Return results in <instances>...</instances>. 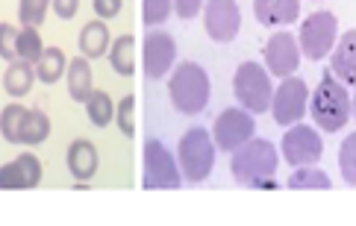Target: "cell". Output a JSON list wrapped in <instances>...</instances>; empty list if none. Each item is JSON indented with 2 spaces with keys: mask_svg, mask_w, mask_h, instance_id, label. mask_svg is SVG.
Returning <instances> with one entry per match:
<instances>
[{
  "mask_svg": "<svg viewBox=\"0 0 356 226\" xmlns=\"http://www.w3.org/2000/svg\"><path fill=\"white\" fill-rule=\"evenodd\" d=\"M277 165H280V156H277L274 141L257 138V135L241 144L238 150H233V159H230L233 180L245 188H257V191H274L280 185Z\"/></svg>",
  "mask_w": 356,
  "mask_h": 226,
  "instance_id": "1",
  "label": "cell"
},
{
  "mask_svg": "<svg viewBox=\"0 0 356 226\" xmlns=\"http://www.w3.org/2000/svg\"><path fill=\"white\" fill-rule=\"evenodd\" d=\"M309 115L324 132H339L353 115V97L333 71H324L315 94H309Z\"/></svg>",
  "mask_w": 356,
  "mask_h": 226,
  "instance_id": "2",
  "label": "cell"
},
{
  "mask_svg": "<svg viewBox=\"0 0 356 226\" xmlns=\"http://www.w3.org/2000/svg\"><path fill=\"white\" fill-rule=\"evenodd\" d=\"M168 97L180 115H200L212 100L209 73L197 62H180L168 73Z\"/></svg>",
  "mask_w": 356,
  "mask_h": 226,
  "instance_id": "3",
  "label": "cell"
},
{
  "mask_svg": "<svg viewBox=\"0 0 356 226\" xmlns=\"http://www.w3.org/2000/svg\"><path fill=\"white\" fill-rule=\"evenodd\" d=\"M215 150H218V144H215L212 132H207L203 127H192L183 132L180 147H177V162H180L186 182H207L212 177Z\"/></svg>",
  "mask_w": 356,
  "mask_h": 226,
  "instance_id": "4",
  "label": "cell"
},
{
  "mask_svg": "<svg viewBox=\"0 0 356 226\" xmlns=\"http://www.w3.org/2000/svg\"><path fill=\"white\" fill-rule=\"evenodd\" d=\"M233 94L241 109L250 115H262L274 103V85L268 77V68L257 65V62H241L233 77Z\"/></svg>",
  "mask_w": 356,
  "mask_h": 226,
  "instance_id": "5",
  "label": "cell"
},
{
  "mask_svg": "<svg viewBox=\"0 0 356 226\" xmlns=\"http://www.w3.org/2000/svg\"><path fill=\"white\" fill-rule=\"evenodd\" d=\"M142 185L147 191H174V188L183 185V171L180 162L171 156V150L165 147L159 138H147L145 141V180Z\"/></svg>",
  "mask_w": 356,
  "mask_h": 226,
  "instance_id": "6",
  "label": "cell"
},
{
  "mask_svg": "<svg viewBox=\"0 0 356 226\" xmlns=\"http://www.w3.org/2000/svg\"><path fill=\"white\" fill-rule=\"evenodd\" d=\"M336 33H339V21L333 12H327V9L312 12L300 24V53L312 62H321L327 53H333Z\"/></svg>",
  "mask_w": 356,
  "mask_h": 226,
  "instance_id": "7",
  "label": "cell"
},
{
  "mask_svg": "<svg viewBox=\"0 0 356 226\" xmlns=\"http://www.w3.org/2000/svg\"><path fill=\"white\" fill-rule=\"evenodd\" d=\"M280 153L291 168H309L318 165V159L324 156V141L309 123H291L280 141Z\"/></svg>",
  "mask_w": 356,
  "mask_h": 226,
  "instance_id": "8",
  "label": "cell"
},
{
  "mask_svg": "<svg viewBox=\"0 0 356 226\" xmlns=\"http://www.w3.org/2000/svg\"><path fill=\"white\" fill-rule=\"evenodd\" d=\"M309 109V85L300 77H286L277 85L274 92V103H271V115L280 127H291V123H300L303 115Z\"/></svg>",
  "mask_w": 356,
  "mask_h": 226,
  "instance_id": "9",
  "label": "cell"
},
{
  "mask_svg": "<svg viewBox=\"0 0 356 226\" xmlns=\"http://www.w3.org/2000/svg\"><path fill=\"white\" fill-rule=\"evenodd\" d=\"M253 132H257V121H253L250 112L241 109V106L224 109L212 127L215 144H218V150H224V153H233V150H238L245 141H250Z\"/></svg>",
  "mask_w": 356,
  "mask_h": 226,
  "instance_id": "10",
  "label": "cell"
},
{
  "mask_svg": "<svg viewBox=\"0 0 356 226\" xmlns=\"http://www.w3.org/2000/svg\"><path fill=\"white\" fill-rule=\"evenodd\" d=\"M177 59V42L171 33L165 30H150L142 44V71L147 80H162L174 71Z\"/></svg>",
  "mask_w": 356,
  "mask_h": 226,
  "instance_id": "11",
  "label": "cell"
},
{
  "mask_svg": "<svg viewBox=\"0 0 356 226\" xmlns=\"http://www.w3.org/2000/svg\"><path fill=\"white\" fill-rule=\"evenodd\" d=\"M203 30L212 42L230 44L241 30V9L236 0H207L203 9Z\"/></svg>",
  "mask_w": 356,
  "mask_h": 226,
  "instance_id": "12",
  "label": "cell"
},
{
  "mask_svg": "<svg viewBox=\"0 0 356 226\" xmlns=\"http://www.w3.org/2000/svg\"><path fill=\"white\" fill-rule=\"evenodd\" d=\"M300 65V42L291 33H274L268 42H265V68L274 77H291Z\"/></svg>",
  "mask_w": 356,
  "mask_h": 226,
  "instance_id": "13",
  "label": "cell"
},
{
  "mask_svg": "<svg viewBox=\"0 0 356 226\" xmlns=\"http://www.w3.org/2000/svg\"><path fill=\"white\" fill-rule=\"evenodd\" d=\"M65 165L71 171V177L77 182H92V177L97 173L100 168V156H97V147L92 141H86V138H77V141H71L68 153H65Z\"/></svg>",
  "mask_w": 356,
  "mask_h": 226,
  "instance_id": "14",
  "label": "cell"
},
{
  "mask_svg": "<svg viewBox=\"0 0 356 226\" xmlns=\"http://www.w3.org/2000/svg\"><path fill=\"white\" fill-rule=\"evenodd\" d=\"M253 15L262 27H289L300 18V0H253Z\"/></svg>",
  "mask_w": 356,
  "mask_h": 226,
  "instance_id": "15",
  "label": "cell"
},
{
  "mask_svg": "<svg viewBox=\"0 0 356 226\" xmlns=\"http://www.w3.org/2000/svg\"><path fill=\"white\" fill-rule=\"evenodd\" d=\"M330 71L345 85H356V30H348L336 42L333 53H330Z\"/></svg>",
  "mask_w": 356,
  "mask_h": 226,
  "instance_id": "16",
  "label": "cell"
},
{
  "mask_svg": "<svg viewBox=\"0 0 356 226\" xmlns=\"http://www.w3.org/2000/svg\"><path fill=\"white\" fill-rule=\"evenodd\" d=\"M80 56L86 59H100V56H106L109 53V27H106V21H88L86 27L80 30Z\"/></svg>",
  "mask_w": 356,
  "mask_h": 226,
  "instance_id": "17",
  "label": "cell"
},
{
  "mask_svg": "<svg viewBox=\"0 0 356 226\" xmlns=\"http://www.w3.org/2000/svg\"><path fill=\"white\" fill-rule=\"evenodd\" d=\"M92 59H86V56H77V59H71L68 62V71H65V82H68V94L71 100H77V103H86L88 97H92V65H88Z\"/></svg>",
  "mask_w": 356,
  "mask_h": 226,
  "instance_id": "18",
  "label": "cell"
},
{
  "mask_svg": "<svg viewBox=\"0 0 356 226\" xmlns=\"http://www.w3.org/2000/svg\"><path fill=\"white\" fill-rule=\"evenodd\" d=\"M35 80H39V77H35V65H33V62L15 59V62H9V68L3 73V89H6L9 97H27Z\"/></svg>",
  "mask_w": 356,
  "mask_h": 226,
  "instance_id": "19",
  "label": "cell"
},
{
  "mask_svg": "<svg viewBox=\"0 0 356 226\" xmlns=\"http://www.w3.org/2000/svg\"><path fill=\"white\" fill-rule=\"evenodd\" d=\"M109 65L115 73H121V77H133V71H136V39L130 33H124L118 35L115 42H112V50H109Z\"/></svg>",
  "mask_w": 356,
  "mask_h": 226,
  "instance_id": "20",
  "label": "cell"
},
{
  "mask_svg": "<svg viewBox=\"0 0 356 226\" xmlns=\"http://www.w3.org/2000/svg\"><path fill=\"white\" fill-rule=\"evenodd\" d=\"M68 71V62H65V53H62L59 47H44L42 59L35 62V77H39L44 85H54L65 77Z\"/></svg>",
  "mask_w": 356,
  "mask_h": 226,
  "instance_id": "21",
  "label": "cell"
},
{
  "mask_svg": "<svg viewBox=\"0 0 356 226\" xmlns=\"http://www.w3.org/2000/svg\"><path fill=\"white\" fill-rule=\"evenodd\" d=\"M47 135H50V118L42 109H30L27 118H24V127L18 132V144H30V147L44 144Z\"/></svg>",
  "mask_w": 356,
  "mask_h": 226,
  "instance_id": "22",
  "label": "cell"
},
{
  "mask_svg": "<svg viewBox=\"0 0 356 226\" xmlns=\"http://www.w3.org/2000/svg\"><path fill=\"white\" fill-rule=\"evenodd\" d=\"M115 103H112V97L106 94V92H100V89H95L92 92V97L86 100V112H88V121L95 123V127H109L112 121H115Z\"/></svg>",
  "mask_w": 356,
  "mask_h": 226,
  "instance_id": "23",
  "label": "cell"
},
{
  "mask_svg": "<svg viewBox=\"0 0 356 226\" xmlns=\"http://www.w3.org/2000/svg\"><path fill=\"white\" fill-rule=\"evenodd\" d=\"M286 185L291 191H315V188H333V180L324 171L309 165V168H295V173L286 180Z\"/></svg>",
  "mask_w": 356,
  "mask_h": 226,
  "instance_id": "24",
  "label": "cell"
},
{
  "mask_svg": "<svg viewBox=\"0 0 356 226\" xmlns=\"http://www.w3.org/2000/svg\"><path fill=\"white\" fill-rule=\"evenodd\" d=\"M27 106H21L18 100L15 103H9L3 106V112H0V135L6 138L9 144H18V132L24 127V118H27Z\"/></svg>",
  "mask_w": 356,
  "mask_h": 226,
  "instance_id": "25",
  "label": "cell"
},
{
  "mask_svg": "<svg viewBox=\"0 0 356 226\" xmlns=\"http://www.w3.org/2000/svg\"><path fill=\"white\" fill-rule=\"evenodd\" d=\"M15 53L18 59L24 62H39L42 53H44V44H42V35H39V27H24L18 33V39H15Z\"/></svg>",
  "mask_w": 356,
  "mask_h": 226,
  "instance_id": "26",
  "label": "cell"
},
{
  "mask_svg": "<svg viewBox=\"0 0 356 226\" xmlns=\"http://www.w3.org/2000/svg\"><path fill=\"white\" fill-rule=\"evenodd\" d=\"M54 0H18V21L24 27H42Z\"/></svg>",
  "mask_w": 356,
  "mask_h": 226,
  "instance_id": "27",
  "label": "cell"
},
{
  "mask_svg": "<svg viewBox=\"0 0 356 226\" xmlns=\"http://www.w3.org/2000/svg\"><path fill=\"white\" fill-rule=\"evenodd\" d=\"M339 171L348 185H356V132H350L339 144Z\"/></svg>",
  "mask_w": 356,
  "mask_h": 226,
  "instance_id": "28",
  "label": "cell"
},
{
  "mask_svg": "<svg viewBox=\"0 0 356 226\" xmlns=\"http://www.w3.org/2000/svg\"><path fill=\"white\" fill-rule=\"evenodd\" d=\"M174 12V0H142V21L145 27H162Z\"/></svg>",
  "mask_w": 356,
  "mask_h": 226,
  "instance_id": "29",
  "label": "cell"
},
{
  "mask_svg": "<svg viewBox=\"0 0 356 226\" xmlns=\"http://www.w3.org/2000/svg\"><path fill=\"white\" fill-rule=\"evenodd\" d=\"M133 112H136V94H127L118 109H115V123L124 138H133L136 135V121H133Z\"/></svg>",
  "mask_w": 356,
  "mask_h": 226,
  "instance_id": "30",
  "label": "cell"
},
{
  "mask_svg": "<svg viewBox=\"0 0 356 226\" xmlns=\"http://www.w3.org/2000/svg\"><path fill=\"white\" fill-rule=\"evenodd\" d=\"M0 191H27V180H24L18 162H6L0 168Z\"/></svg>",
  "mask_w": 356,
  "mask_h": 226,
  "instance_id": "31",
  "label": "cell"
},
{
  "mask_svg": "<svg viewBox=\"0 0 356 226\" xmlns=\"http://www.w3.org/2000/svg\"><path fill=\"white\" fill-rule=\"evenodd\" d=\"M18 168L24 173V180H27V188H35L42 182V162L35 153H18Z\"/></svg>",
  "mask_w": 356,
  "mask_h": 226,
  "instance_id": "32",
  "label": "cell"
},
{
  "mask_svg": "<svg viewBox=\"0 0 356 226\" xmlns=\"http://www.w3.org/2000/svg\"><path fill=\"white\" fill-rule=\"evenodd\" d=\"M15 39H18V27H12V24H0V59L6 62H15L18 53H15Z\"/></svg>",
  "mask_w": 356,
  "mask_h": 226,
  "instance_id": "33",
  "label": "cell"
},
{
  "mask_svg": "<svg viewBox=\"0 0 356 226\" xmlns=\"http://www.w3.org/2000/svg\"><path fill=\"white\" fill-rule=\"evenodd\" d=\"M95 15L100 21H112V18H118L121 15V6H124V0H95Z\"/></svg>",
  "mask_w": 356,
  "mask_h": 226,
  "instance_id": "34",
  "label": "cell"
},
{
  "mask_svg": "<svg viewBox=\"0 0 356 226\" xmlns=\"http://www.w3.org/2000/svg\"><path fill=\"white\" fill-rule=\"evenodd\" d=\"M203 3H207V0H174V12H177V15H180L183 21H192V18L200 15Z\"/></svg>",
  "mask_w": 356,
  "mask_h": 226,
  "instance_id": "35",
  "label": "cell"
},
{
  "mask_svg": "<svg viewBox=\"0 0 356 226\" xmlns=\"http://www.w3.org/2000/svg\"><path fill=\"white\" fill-rule=\"evenodd\" d=\"M50 9H54L62 21H71L74 15H77V9H80V0H54Z\"/></svg>",
  "mask_w": 356,
  "mask_h": 226,
  "instance_id": "36",
  "label": "cell"
},
{
  "mask_svg": "<svg viewBox=\"0 0 356 226\" xmlns=\"http://www.w3.org/2000/svg\"><path fill=\"white\" fill-rule=\"evenodd\" d=\"M353 118H356V94H353Z\"/></svg>",
  "mask_w": 356,
  "mask_h": 226,
  "instance_id": "37",
  "label": "cell"
}]
</instances>
